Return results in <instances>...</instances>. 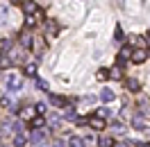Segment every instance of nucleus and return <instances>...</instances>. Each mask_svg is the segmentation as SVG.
<instances>
[{
  "label": "nucleus",
  "mask_w": 150,
  "mask_h": 147,
  "mask_svg": "<svg viewBox=\"0 0 150 147\" xmlns=\"http://www.w3.org/2000/svg\"><path fill=\"white\" fill-rule=\"evenodd\" d=\"M7 88L9 91H21L23 88V77L21 75H7Z\"/></svg>",
  "instance_id": "f257e3e1"
},
{
  "label": "nucleus",
  "mask_w": 150,
  "mask_h": 147,
  "mask_svg": "<svg viewBox=\"0 0 150 147\" xmlns=\"http://www.w3.org/2000/svg\"><path fill=\"white\" fill-rule=\"evenodd\" d=\"M21 7H23V11H25L28 16H34V14L39 11V5L34 2V0H23V2H21Z\"/></svg>",
  "instance_id": "f03ea898"
},
{
  "label": "nucleus",
  "mask_w": 150,
  "mask_h": 147,
  "mask_svg": "<svg viewBox=\"0 0 150 147\" xmlns=\"http://www.w3.org/2000/svg\"><path fill=\"white\" fill-rule=\"evenodd\" d=\"M7 59H9V64H21L23 61V52H21V48H11L9 50V55H7Z\"/></svg>",
  "instance_id": "7ed1b4c3"
},
{
  "label": "nucleus",
  "mask_w": 150,
  "mask_h": 147,
  "mask_svg": "<svg viewBox=\"0 0 150 147\" xmlns=\"http://www.w3.org/2000/svg\"><path fill=\"white\" fill-rule=\"evenodd\" d=\"M146 59H148V55H146V50H143V48L132 50V61H134V64H143Z\"/></svg>",
  "instance_id": "20e7f679"
},
{
  "label": "nucleus",
  "mask_w": 150,
  "mask_h": 147,
  "mask_svg": "<svg viewBox=\"0 0 150 147\" xmlns=\"http://www.w3.org/2000/svg\"><path fill=\"white\" fill-rule=\"evenodd\" d=\"M57 34H59V25L50 20V23H48V27H46V36H48V38H55Z\"/></svg>",
  "instance_id": "39448f33"
},
{
  "label": "nucleus",
  "mask_w": 150,
  "mask_h": 147,
  "mask_svg": "<svg viewBox=\"0 0 150 147\" xmlns=\"http://www.w3.org/2000/svg\"><path fill=\"white\" fill-rule=\"evenodd\" d=\"M114 97H116V93H114L112 88H103V91H100V100L103 102H114Z\"/></svg>",
  "instance_id": "423d86ee"
},
{
  "label": "nucleus",
  "mask_w": 150,
  "mask_h": 147,
  "mask_svg": "<svg viewBox=\"0 0 150 147\" xmlns=\"http://www.w3.org/2000/svg\"><path fill=\"white\" fill-rule=\"evenodd\" d=\"M66 147H84V138L71 136V138H68V145H66Z\"/></svg>",
  "instance_id": "0eeeda50"
},
{
  "label": "nucleus",
  "mask_w": 150,
  "mask_h": 147,
  "mask_svg": "<svg viewBox=\"0 0 150 147\" xmlns=\"http://www.w3.org/2000/svg\"><path fill=\"white\" fill-rule=\"evenodd\" d=\"M25 143H28V136L18 131V134L14 136V147H25Z\"/></svg>",
  "instance_id": "6e6552de"
},
{
  "label": "nucleus",
  "mask_w": 150,
  "mask_h": 147,
  "mask_svg": "<svg viewBox=\"0 0 150 147\" xmlns=\"http://www.w3.org/2000/svg\"><path fill=\"white\" fill-rule=\"evenodd\" d=\"M98 145H100V147H114L116 143H114V138H112V136H100Z\"/></svg>",
  "instance_id": "1a4fd4ad"
},
{
  "label": "nucleus",
  "mask_w": 150,
  "mask_h": 147,
  "mask_svg": "<svg viewBox=\"0 0 150 147\" xmlns=\"http://www.w3.org/2000/svg\"><path fill=\"white\" fill-rule=\"evenodd\" d=\"M43 140H46V131H34V134H32V143H34V145H41Z\"/></svg>",
  "instance_id": "9d476101"
},
{
  "label": "nucleus",
  "mask_w": 150,
  "mask_h": 147,
  "mask_svg": "<svg viewBox=\"0 0 150 147\" xmlns=\"http://www.w3.org/2000/svg\"><path fill=\"white\" fill-rule=\"evenodd\" d=\"M89 125H91L93 129H105V120H103V118H96V116H93V118L89 120Z\"/></svg>",
  "instance_id": "9b49d317"
},
{
  "label": "nucleus",
  "mask_w": 150,
  "mask_h": 147,
  "mask_svg": "<svg viewBox=\"0 0 150 147\" xmlns=\"http://www.w3.org/2000/svg\"><path fill=\"white\" fill-rule=\"evenodd\" d=\"M50 102H52L55 106H66V104H68V100H64V97H59V95H50Z\"/></svg>",
  "instance_id": "f8f14e48"
},
{
  "label": "nucleus",
  "mask_w": 150,
  "mask_h": 147,
  "mask_svg": "<svg viewBox=\"0 0 150 147\" xmlns=\"http://www.w3.org/2000/svg\"><path fill=\"white\" fill-rule=\"evenodd\" d=\"M132 125L137 129H146V120L141 118V116H134V118H132Z\"/></svg>",
  "instance_id": "ddd939ff"
},
{
  "label": "nucleus",
  "mask_w": 150,
  "mask_h": 147,
  "mask_svg": "<svg viewBox=\"0 0 150 147\" xmlns=\"http://www.w3.org/2000/svg\"><path fill=\"white\" fill-rule=\"evenodd\" d=\"M127 57H132V48H127V46H125V48L121 50V55H118V59H121V61H125Z\"/></svg>",
  "instance_id": "4468645a"
},
{
  "label": "nucleus",
  "mask_w": 150,
  "mask_h": 147,
  "mask_svg": "<svg viewBox=\"0 0 150 147\" xmlns=\"http://www.w3.org/2000/svg\"><path fill=\"white\" fill-rule=\"evenodd\" d=\"M21 41H23V48H32V36H30V34H23V36H21Z\"/></svg>",
  "instance_id": "2eb2a0df"
},
{
  "label": "nucleus",
  "mask_w": 150,
  "mask_h": 147,
  "mask_svg": "<svg viewBox=\"0 0 150 147\" xmlns=\"http://www.w3.org/2000/svg\"><path fill=\"white\" fill-rule=\"evenodd\" d=\"M107 77H109V70H107V68H100V70H98V79H100V82H105Z\"/></svg>",
  "instance_id": "dca6fc26"
},
{
  "label": "nucleus",
  "mask_w": 150,
  "mask_h": 147,
  "mask_svg": "<svg viewBox=\"0 0 150 147\" xmlns=\"http://www.w3.org/2000/svg\"><path fill=\"white\" fill-rule=\"evenodd\" d=\"M23 118H25V120H34V106H32V109H25V111H23Z\"/></svg>",
  "instance_id": "f3484780"
},
{
  "label": "nucleus",
  "mask_w": 150,
  "mask_h": 147,
  "mask_svg": "<svg viewBox=\"0 0 150 147\" xmlns=\"http://www.w3.org/2000/svg\"><path fill=\"white\" fill-rule=\"evenodd\" d=\"M114 38H116V41H123V29H121V25H116V29H114Z\"/></svg>",
  "instance_id": "a211bd4d"
},
{
  "label": "nucleus",
  "mask_w": 150,
  "mask_h": 147,
  "mask_svg": "<svg viewBox=\"0 0 150 147\" xmlns=\"http://www.w3.org/2000/svg\"><path fill=\"white\" fill-rule=\"evenodd\" d=\"M25 75H37V66L28 64V66H25Z\"/></svg>",
  "instance_id": "6ab92c4d"
},
{
  "label": "nucleus",
  "mask_w": 150,
  "mask_h": 147,
  "mask_svg": "<svg viewBox=\"0 0 150 147\" xmlns=\"http://www.w3.org/2000/svg\"><path fill=\"white\" fill-rule=\"evenodd\" d=\"M9 59H7V55H2V57H0V68H9Z\"/></svg>",
  "instance_id": "aec40b11"
},
{
  "label": "nucleus",
  "mask_w": 150,
  "mask_h": 147,
  "mask_svg": "<svg viewBox=\"0 0 150 147\" xmlns=\"http://www.w3.org/2000/svg\"><path fill=\"white\" fill-rule=\"evenodd\" d=\"M34 113H39V116H41V113H46V104H43V102H39L37 106H34Z\"/></svg>",
  "instance_id": "412c9836"
},
{
  "label": "nucleus",
  "mask_w": 150,
  "mask_h": 147,
  "mask_svg": "<svg viewBox=\"0 0 150 147\" xmlns=\"http://www.w3.org/2000/svg\"><path fill=\"white\" fill-rule=\"evenodd\" d=\"M127 88H130V91H139V82H137V79H130V82H127Z\"/></svg>",
  "instance_id": "4be33fe9"
},
{
  "label": "nucleus",
  "mask_w": 150,
  "mask_h": 147,
  "mask_svg": "<svg viewBox=\"0 0 150 147\" xmlns=\"http://www.w3.org/2000/svg\"><path fill=\"white\" fill-rule=\"evenodd\" d=\"M0 106H2V109H9V106H11L9 97H0Z\"/></svg>",
  "instance_id": "5701e85b"
},
{
  "label": "nucleus",
  "mask_w": 150,
  "mask_h": 147,
  "mask_svg": "<svg viewBox=\"0 0 150 147\" xmlns=\"http://www.w3.org/2000/svg\"><path fill=\"white\" fill-rule=\"evenodd\" d=\"M107 116H109V109H98V116H96V118H107Z\"/></svg>",
  "instance_id": "b1692460"
},
{
  "label": "nucleus",
  "mask_w": 150,
  "mask_h": 147,
  "mask_svg": "<svg viewBox=\"0 0 150 147\" xmlns=\"http://www.w3.org/2000/svg\"><path fill=\"white\" fill-rule=\"evenodd\" d=\"M37 88H41V91H48V84L43 82V79H37Z\"/></svg>",
  "instance_id": "393cba45"
},
{
  "label": "nucleus",
  "mask_w": 150,
  "mask_h": 147,
  "mask_svg": "<svg viewBox=\"0 0 150 147\" xmlns=\"http://www.w3.org/2000/svg\"><path fill=\"white\" fill-rule=\"evenodd\" d=\"M0 25H7V11H0Z\"/></svg>",
  "instance_id": "a878e982"
},
{
  "label": "nucleus",
  "mask_w": 150,
  "mask_h": 147,
  "mask_svg": "<svg viewBox=\"0 0 150 147\" xmlns=\"http://www.w3.org/2000/svg\"><path fill=\"white\" fill-rule=\"evenodd\" d=\"M112 127H114V131H118V134H121V131H125V129H123V125H121V122H114Z\"/></svg>",
  "instance_id": "bb28decb"
},
{
  "label": "nucleus",
  "mask_w": 150,
  "mask_h": 147,
  "mask_svg": "<svg viewBox=\"0 0 150 147\" xmlns=\"http://www.w3.org/2000/svg\"><path fill=\"white\" fill-rule=\"evenodd\" d=\"M52 147H66V143H64V140H59V138H57L55 143H52Z\"/></svg>",
  "instance_id": "cd10ccee"
},
{
  "label": "nucleus",
  "mask_w": 150,
  "mask_h": 147,
  "mask_svg": "<svg viewBox=\"0 0 150 147\" xmlns=\"http://www.w3.org/2000/svg\"><path fill=\"white\" fill-rule=\"evenodd\" d=\"M50 125H52V127H59V125H62V120H59V118H52V120H50Z\"/></svg>",
  "instance_id": "c85d7f7f"
},
{
  "label": "nucleus",
  "mask_w": 150,
  "mask_h": 147,
  "mask_svg": "<svg viewBox=\"0 0 150 147\" xmlns=\"http://www.w3.org/2000/svg\"><path fill=\"white\" fill-rule=\"evenodd\" d=\"M114 147H132V143H118V145H114Z\"/></svg>",
  "instance_id": "c756f323"
},
{
  "label": "nucleus",
  "mask_w": 150,
  "mask_h": 147,
  "mask_svg": "<svg viewBox=\"0 0 150 147\" xmlns=\"http://www.w3.org/2000/svg\"><path fill=\"white\" fill-rule=\"evenodd\" d=\"M37 147H50V145H46V143H41V145H37Z\"/></svg>",
  "instance_id": "7c9ffc66"
},
{
  "label": "nucleus",
  "mask_w": 150,
  "mask_h": 147,
  "mask_svg": "<svg viewBox=\"0 0 150 147\" xmlns=\"http://www.w3.org/2000/svg\"><path fill=\"white\" fill-rule=\"evenodd\" d=\"M146 55H150V52H146Z\"/></svg>",
  "instance_id": "2f4dec72"
},
{
  "label": "nucleus",
  "mask_w": 150,
  "mask_h": 147,
  "mask_svg": "<svg viewBox=\"0 0 150 147\" xmlns=\"http://www.w3.org/2000/svg\"><path fill=\"white\" fill-rule=\"evenodd\" d=\"M148 41H150V38H148Z\"/></svg>",
  "instance_id": "473e14b6"
}]
</instances>
